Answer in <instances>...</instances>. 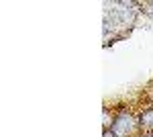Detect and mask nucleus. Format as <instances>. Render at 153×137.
Wrapping results in <instances>:
<instances>
[{
    "label": "nucleus",
    "mask_w": 153,
    "mask_h": 137,
    "mask_svg": "<svg viewBox=\"0 0 153 137\" xmlns=\"http://www.w3.org/2000/svg\"><path fill=\"white\" fill-rule=\"evenodd\" d=\"M133 129H135V119L131 115H120L112 125V133L117 137H127Z\"/></svg>",
    "instance_id": "obj_1"
},
{
    "label": "nucleus",
    "mask_w": 153,
    "mask_h": 137,
    "mask_svg": "<svg viewBox=\"0 0 153 137\" xmlns=\"http://www.w3.org/2000/svg\"><path fill=\"white\" fill-rule=\"evenodd\" d=\"M139 125L147 127V129H153V109H147V111L141 113V117H139Z\"/></svg>",
    "instance_id": "obj_2"
},
{
    "label": "nucleus",
    "mask_w": 153,
    "mask_h": 137,
    "mask_svg": "<svg viewBox=\"0 0 153 137\" xmlns=\"http://www.w3.org/2000/svg\"><path fill=\"white\" fill-rule=\"evenodd\" d=\"M102 115H104V131H108V127L114 125V123H112V121L108 119V111H106V109H104V113H102Z\"/></svg>",
    "instance_id": "obj_3"
},
{
    "label": "nucleus",
    "mask_w": 153,
    "mask_h": 137,
    "mask_svg": "<svg viewBox=\"0 0 153 137\" xmlns=\"http://www.w3.org/2000/svg\"><path fill=\"white\" fill-rule=\"evenodd\" d=\"M102 137H117V135H114V133H112V131L108 129V131H104V135H102Z\"/></svg>",
    "instance_id": "obj_4"
},
{
    "label": "nucleus",
    "mask_w": 153,
    "mask_h": 137,
    "mask_svg": "<svg viewBox=\"0 0 153 137\" xmlns=\"http://www.w3.org/2000/svg\"><path fill=\"white\" fill-rule=\"evenodd\" d=\"M143 137H153V133H151V135H143Z\"/></svg>",
    "instance_id": "obj_5"
},
{
    "label": "nucleus",
    "mask_w": 153,
    "mask_h": 137,
    "mask_svg": "<svg viewBox=\"0 0 153 137\" xmlns=\"http://www.w3.org/2000/svg\"><path fill=\"white\" fill-rule=\"evenodd\" d=\"M151 98H153V90H151Z\"/></svg>",
    "instance_id": "obj_6"
}]
</instances>
